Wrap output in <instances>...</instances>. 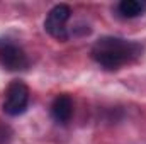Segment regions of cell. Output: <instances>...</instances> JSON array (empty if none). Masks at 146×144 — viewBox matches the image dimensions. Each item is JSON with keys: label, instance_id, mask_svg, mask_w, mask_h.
<instances>
[{"label": "cell", "instance_id": "3", "mask_svg": "<svg viewBox=\"0 0 146 144\" xmlns=\"http://www.w3.org/2000/svg\"><path fill=\"white\" fill-rule=\"evenodd\" d=\"M70 19H72V7L66 3H58L48 12L44 19V31L58 41H68L70 32L66 22Z\"/></svg>", "mask_w": 146, "mask_h": 144}, {"label": "cell", "instance_id": "5", "mask_svg": "<svg viewBox=\"0 0 146 144\" xmlns=\"http://www.w3.org/2000/svg\"><path fill=\"white\" fill-rule=\"evenodd\" d=\"M73 115V100L68 93L58 95L51 104V117L58 124H68Z\"/></svg>", "mask_w": 146, "mask_h": 144}, {"label": "cell", "instance_id": "1", "mask_svg": "<svg viewBox=\"0 0 146 144\" xmlns=\"http://www.w3.org/2000/svg\"><path fill=\"white\" fill-rule=\"evenodd\" d=\"M143 53V46L136 41L124 37L104 36L97 39L90 49L92 59L104 70H119L124 65L138 59Z\"/></svg>", "mask_w": 146, "mask_h": 144}, {"label": "cell", "instance_id": "4", "mask_svg": "<svg viewBox=\"0 0 146 144\" xmlns=\"http://www.w3.org/2000/svg\"><path fill=\"white\" fill-rule=\"evenodd\" d=\"M0 66L7 71H24L29 68V58L21 46L0 41Z\"/></svg>", "mask_w": 146, "mask_h": 144}, {"label": "cell", "instance_id": "2", "mask_svg": "<svg viewBox=\"0 0 146 144\" xmlns=\"http://www.w3.org/2000/svg\"><path fill=\"white\" fill-rule=\"evenodd\" d=\"M29 98H31V93H29L27 85L19 81V80L12 81L7 88V92H5L2 108L9 117H19L27 110Z\"/></svg>", "mask_w": 146, "mask_h": 144}, {"label": "cell", "instance_id": "7", "mask_svg": "<svg viewBox=\"0 0 146 144\" xmlns=\"http://www.w3.org/2000/svg\"><path fill=\"white\" fill-rule=\"evenodd\" d=\"M12 136H14L12 129L5 122H0V144H10Z\"/></svg>", "mask_w": 146, "mask_h": 144}, {"label": "cell", "instance_id": "6", "mask_svg": "<svg viewBox=\"0 0 146 144\" xmlns=\"http://www.w3.org/2000/svg\"><path fill=\"white\" fill-rule=\"evenodd\" d=\"M115 10L122 19H136L146 14V0H122L117 3Z\"/></svg>", "mask_w": 146, "mask_h": 144}]
</instances>
